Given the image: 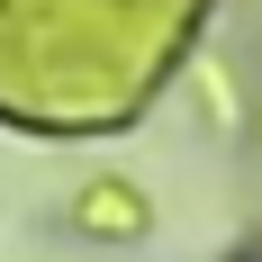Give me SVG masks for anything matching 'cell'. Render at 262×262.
Listing matches in <instances>:
<instances>
[{
	"label": "cell",
	"instance_id": "obj_1",
	"mask_svg": "<svg viewBox=\"0 0 262 262\" xmlns=\"http://www.w3.org/2000/svg\"><path fill=\"white\" fill-rule=\"evenodd\" d=\"M235 262H262V244H253V253H235Z\"/></svg>",
	"mask_w": 262,
	"mask_h": 262
}]
</instances>
